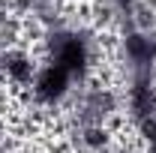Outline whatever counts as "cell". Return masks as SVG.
Instances as JSON below:
<instances>
[{"label":"cell","mask_w":156,"mask_h":153,"mask_svg":"<svg viewBox=\"0 0 156 153\" xmlns=\"http://www.w3.org/2000/svg\"><path fill=\"white\" fill-rule=\"evenodd\" d=\"M141 132H144L147 144H150V153H156V117H153V120H144V123H141Z\"/></svg>","instance_id":"obj_5"},{"label":"cell","mask_w":156,"mask_h":153,"mask_svg":"<svg viewBox=\"0 0 156 153\" xmlns=\"http://www.w3.org/2000/svg\"><path fill=\"white\" fill-rule=\"evenodd\" d=\"M129 111L141 123L156 117V93H153V84H150V75L147 72H138V78L132 81V87H129Z\"/></svg>","instance_id":"obj_3"},{"label":"cell","mask_w":156,"mask_h":153,"mask_svg":"<svg viewBox=\"0 0 156 153\" xmlns=\"http://www.w3.org/2000/svg\"><path fill=\"white\" fill-rule=\"evenodd\" d=\"M51 51H54V60H51V63L63 66L72 78L84 75L87 66H90V48H87V42L81 36H75V33H60V36L51 42Z\"/></svg>","instance_id":"obj_1"},{"label":"cell","mask_w":156,"mask_h":153,"mask_svg":"<svg viewBox=\"0 0 156 153\" xmlns=\"http://www.w3.org/2000/svg\"><path fill=\"white\" fill-rule=\"evenodd\" d=\"M69 81H72V75L63 66L48 63L33 78V93H36L39 102H57V99H63V96L69 93Z\"/></svg>","instance_id":"obj_2"},{"label":"cell","mask_w":156,"mask_h":153,"mask_svg":"<svg viewBox=\"0 0 156 153\" xmlns=\"http://www.w3.org/2000/svg\"><path fill=\"white\" fill-rule=\"evenodd\" d=\"M126 57L135 63L138 72H150L156 63V39L144 36V33H129L126 36Z\"/></svg>","instance_id":"obj_4"}]
</instances>
